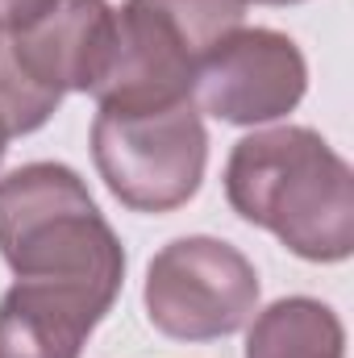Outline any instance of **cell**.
Wrapping results in <instances>:
<instances>
[{
  "label": "cell",
  "instance_id": "6da1fadb",
  "mask_svg": "<svg viewBox=\"0 0 354 358\" xmlns=\"http://www.w3.org/2000/svg\"><path fill=\"white\" fill-rule=\"evenodd\" d=\"M229 208L304 263L354 255V171L309 125L255 129L225 163Z\"/></svg>",
  "mask_w": 354,
  "mask_h": 358
},
{
  "label": "cell",
  "instance_id": "8992f818",
  "mask_svg": "<svg viewBox=\"0 0 354 358\" xmlns=\"http://www.w3.org/2000/svg\"><path fill=\"white\" fill-rule=\"evenodd\" d=\"M309 92V63L279 29L229 34L196 71L192 100L225 125H267L288 117Z\"/></svg>",
  "mask_w": 354,
  "mask_h": 358
},
{
  "label": "cell",
  "instance_id": "ba28073f",
  "mask_svg": "<svg viewBox=\"0 0 354 358\" xmlns=\"http://www.w3.org/2000/svg\"><path fill=\"white\" fill-rule=\"evenodd\" d=\"M104 317L108 308L76 287L17 279L0 296V358H80Z\"/></svg>",
  "mask_w": 354,
  "mask_h": 358
},
{
  "label": "cell",
  "instance_id": "52a82bcc",
  "mask_svg": "<svg viewBox=\"0 0 354 358\" xmlns=\"http://www.w3.org/2000/svg\"><path fill=\"white\" fill-rule=\"evenodd\" d=\"M117 42V8L108 0H50L29 25L4 38L8 63L46 96L96 92Z\"/></svg>",
  "mask_w": 354,
  "mask_h": 358
},
{
  "label": "cell",
  "instance_id": "277c9868",
  "mask_svg": "<svg viewBox=\"0 0 354 358\" xmlns=\"http://www.w3.org/2000/svg\"><path fill=\"white\" fill-rule=\"evenodd\" d=\"M92 163L104 187L134 213H176L200 192L208 134L196 100L163 108H100Z\"/></svg>",
  "mask_w": 354,
  "mask_h": 358
},
{
  "label": "cell",
  "instance_id": "3957f363",
  "mask_svg": "<svg viewBox=\"0 0 354 358\" xmlns=\"http://www.w3.org/2000/svg\"><path fill=\"white\" fill-rule=\"evenodd\" d=\"M246 21V0H125L100 108H163L192 100L200 63Z\"/></svg>",
  "mask_w": 354,
  "mask_h": 358
},
{
  "label": "cell",
  "instance_id": "4fadbf2b",
  "mask_svg": "<svg viewBox=\"0 0 354 358\" xmlns=\"http://www.w3.org/2000/svg\"><path fill=\"white\" fill-rule=\"evenodd\" d=\"M0 50H4V29H0Z\"/></svg>",
  "mask_w": 354,
  "mask_h": 358
},
{
  "label": "cell",
  "instance_id": "5b68a950",
  "mask_svg": "<svg viewBox=\"0 0 354 358\" xmlns=\"http://www.w3.org/2000/svg\"><path fill=\"white\" fill-rule=\"evenodd\" d=\"M146 317L163 338L217 342L259 313V271L221 238H176L146 267Z\"/></svg>",
  "mask_w": 354,
  "mask_h": 358
},
{
  "label": "cell",
  "instance_id": "7c38bea8",
  "mask_svg": "<svg viewBox=\"0 0 354 358\" xmlns=\"http://www.w3.org/2000/svg\"><path fill=\"white\" fill-rule=\"evenodd\" d=\"M250 4V0H246ZM255 4H300V0H255Z\"/></svg>",
  "mask_w": 354,
  "mask_h": 358
},
{
  "label": "cell",
  "instance_id": "7a4b0ae2",
  "mask_svg": "<svg viewBox=\"0 0 354 358\" xmlns=\"http://www.w3.org/2000/svg\"><path fill=\"white\" fill-rule=\"evenodd\" d=\"M0 259L17 279L76 287L104 308L125 283V246L67 163H25L0 179Z\"/></svg>",
  "mask_w": 354,
  "mask_h": 358
},
{
  "label": "cell",
  "instance_id": "9c48e42d",
  "mask_svg": "<svg viewBox=\"0 0 354 358\" xmlns=\"http://www.w3.org/2000/svg\"><path fill=\"white\" fill-rule=\"evenodd\" d=\"M246 358H346V329L330 304L283 296L250 317Z\"/></svg>",
  "mask_w": 354,
  "mask_h": 358
},
{
  "label": "cell",
  "instance_id": "8fae6325",
  "mask_svg": "<svg viewBox=\"0 0 354 358\" xmlns=\"http://www.w3.org/2000/svg\"><path fill=\"white\" fill-rule=\"evenodd\" d=\"M4 150H8V129H4V121H0V163H4Z\"/></svg>",
  "mask_w": 354,
  "mask_h": 358
},
{
  "label": "cell",
  "instance_id": "30bf717a",
  "mask_svg": "<svg viewBox=\"0 0 354 358\" xmlns=\"http://www.w3.org/2000/svg\"><path fill=\"white\" fill-rule=\"evenodd\" d=\"M46 4H50V0H0V29H4V38H8L13 29L29 25Z\"/></svg>",
  "mask_w": 354,
  "mask_h": 358
}]
</instances>
